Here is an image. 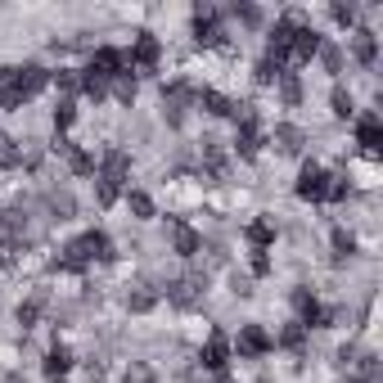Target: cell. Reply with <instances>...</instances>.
I'll list each match as a JSON object with an SVG mask.
<instances>
[{"instance_id":"obj_1","label":"cell","mask_w":383,"mask_h":383,"mask_svg":"<svg viewBox=\"0 0 383 383\" xmlns=\"http://www.w3.org/2000/svg\"><path fill=\"white\" fill-rule=\"evenodd\" d=\"M45 81H50V72L36 68V64L5 68V72H0V108H23V100H32Z\"/></svg>"},{"instance_id":"obj_2","label":"cell","mask_w":383,"mask_h":383,"mask_svg":"<svg viewBox=\"0 0 383 383\" xmlns=\"http://www.w3.org/2000/svg\"><path fill=\"white\" fill-rule=\"evenodd\" d=\"M86 72H95L100 81H113V77H122V72H127V55L113 50V45H100V50L91 55V68H86Z\"/></svg>"},{"instance_id":"obj_3","label":"cell","mask_w":383,"mask_h":383,"mask_svg":"<svg viewBox=\"0 0 383 383\" xmlns=\"http://www.w3.org/2000/svg\"><path fill=\"white\" fill-rule=\"evenodd\" d=\"M221 18H217V9H207V5H199L194 9V41L199 45H221Z\"/></svg>"},{"instance_id":"obj_4","label":"cell","mask_w":383,"mask_h":383,"mask_svg":"<svg viewBox=\"0 0 383 383\" xmlns=\"http://www.w3.org/2000/svg\"><path fill=\"white\" fill-rule=\"evenodd\" d=\"M325 190H329L325 167L307 163V167H302V176H298V199H311V203H320V199H325Z\"/></svg>"},{"instance_id":"obj_5","label":"cell","mask_w":383,"mask_h":383,"mask_svg":"<svg viewBox=\"0 0 383 383\" xmlns=\"http://www.w3.org/2000/svg\"><path fill=\"white\" fill-rule=\"evenodd\" d=\"M320 55V36L311 28H298L293 32V41H289V55L284 59H293V64H311V59Z\"/></svg>"},{"instance_id":"obj_6","label":"cell","mask_w":383,"mask_h":383,"mask_svg":"<svg viewBox=\"0 0 383 383\" xmlns=\"http://www.w3.org/2000/svg\"><path fill=\"white\" fill-rule=\"evenodd\" d=\"M234 348H239V356H266V352H270V333H266L262 325H244Z\"/></svg>"},{"instance_id":"obj_7","label":"cell","mask_w":383,"mask_h":383,"mask_svg":"<svg viewBox=\"0 0 383 383\" xmlns=\"http://www.w3.org/2000/svg\"><path fill=\"white\" fill-rule=\"evenodd\" d=\"M158 55H163V45H158L149 32H140V36H135V45H131V68H144V72H149V68L158 64Z\"/></svg>"},{"instance_id":"obj_8","label":"cell","mask_w":383,"mask_h":383,"mask_svg":"<svg viewBox=\"0 0 383 383\" xmlns=\"http://www.w3.org/2000/svg\"><path fill=\"white\" fill-rule=\"evenodd\" d=\"M81 253H86V262H108L113 257V239H108L104 230H91V234H81Z\"/></svg>"},{"instance_id":"obj_9","label":"cell","mask_w":383,"mask_h":383,"mask_svg":"<svg viewBox=\"0 0 383 383\" xmlns=\"http://www.w3.org/2000/svg\"><path fill=\"white\" fill-rule=\"evenodd\" d=\"M199 361H203L207 370H217V375H221V370H226V361H230V343H226V338H221V333H212V338H207V343H203V352H199Z\"/></svg>"},{"instance_id":"obj_10","label":"cell","mask_w":383,"mask_h":383,"mask_svg":"<svg viewBox=\"0 0 383 383\" xmlns=\"http://www.w3.org/2000/svg\"><path fill=\"white\" fill-rule=\"evenodd\" d=\"M356 144H361L365 154H379V149H383V127H379L375 113L361 118V127H356Z\"/></svg>"},{"instance_id":"obj_11","label":"cell","mask_w":383,"mask_h":383,"mask_svg":"<svg viewBox=\"0 0 383 383\" xmlns=\"http://www.w3.org/2000/svg\"><path fill=\"white\" fill-rule=\"evenodd\" d=\"M127 167H131V158L122 154V149H113L104 158V171H100V181H108V185H118L122 190V176H127Z\"/></svg>"},{"instance_id":"obj_12","label":"cell","mask_w":383,"mask_h":383,"mask_svg":"<svg viewBox=\"0 0 383 383\" xmlns=\"http://www.w3.org/2000/svg\"><path fill=\"white\" fill-rule=\"evenodd\" d=\"M203 108H207L212 118H239V104L226 100L221 91H203Z\"/></svg>"},{"instance_id":"obj_13","label":"cell","mask_w":383,"mask_h":383,"mask_svg":"<svg viewBox=\"0 0 383 383\" xmlns=\"http://www.w3.org/2000/svg\"><path fill=\"white\" fill-rule=\"evenodd\" d=\"M352 50H356V59H361V64H375V59H379V41H375V32H356L352 36Z\"/></svg>"},{"instance_id":"obj_14","label":"cell","mask_w":383,"mask_h":383,"mask_svg":"<svg viewBox=\"0 0 383 383\" xmlns=\"http://www.w3.org/2000/svg\"><path fill=\"white\" fill-rule=\"evenodd\" d=\"M72 370V352L68 348H55L50 356H45V379H64Z\"/></svg>"},{"instance_id":"obj_15","label":"cell","mask_w":383,"mask_h":383,"mask_svg":"<svg viewBox=\"0 0 383 383\" xmlns=\"http://www.w3.org/2000/svg\"><path fill=\"white\" fill-rule=\"evenodd\" d=\"M199 244H203V239H199L190 226H176V253H181V257H194V253H199Z\"/></svg>"},{"instance_id":"obj_16","label":"cell","mask_w":383,"mask_h":383,"mask_svg":"<svg viewBox=\"0 0 383 383\" xmlns=\"http://www.w3.org/2000/svg\"><path fill=\"white\" fill-rule=\"evenodd\" d=\"M270 239H275V230H270V226H266V221H253V226H248V244H253V248H257V253H262V248H266V244H270Z\"/></svg>"},{"instance_id":"obj_17","label":"cell","mask_w":383,"mask_h":383,"mask_svg":"<svg viewBox=\"0 0 383 383\" xmlns=\"http://www.w3.org/2000/svg\"><path fill=\"white\" fill-rule=\"evenodd\" d=\"M68 167L77 171V176H91V171H95V158L86 154V149H68Z\"/></svg>"},{"instance_id":"obj_18","label":"cell","mask_w":383,"mask_h":383,"mask_svg":"<svg viewBox=\"0 0 383 383\" xmlns=\"http://www.w3.org/2000/svg\"><path fill=\"white\" fill-rule=\"evenodd\" d=\"M127 203H131V212H135V217H154V199H149V194L131 190V194H127Z\"/></svg>"},{"instance_id":"obj_19","label":"cell","mask_w":383,"mask_h":383,"mask_svg":"<svg viewBox=\"0 0 383 383\" xmlns=\"http://www.w3.org/2000/svg\"><path fill=\"white\" fill-rule=\"evenodd\" d=\"M113 91H118V100H122V104H131V100H135V77H131V72L113 77Z\"/></svg>"},{"instance_id":"obj_20","label":"cell","mask_w":383,"mask_h":383,"mask_svg":"<svg viewBox=\"0 0 383 383\" xmlns=\"http://www.w3.org/2000/svg\"><path fill=\"white\" fill-rule=\"evenodd\" d=\"M81 91L91 95V100H104V95H108V81H100L95 72H86V77H81Z\"/></svg>"},{"instance_id":"obj_21","label":"cell","mask_w":383,"mask_h":383,"mask_svg":"<svg viewBox=\"0 0 383 383\" xmlns=\"http://www.w3.org/2000/svg\"><path fill=\"white\" fill-rule=\"evenodd\" d=\"M280 77H284V72H280V64H275V59H262V64H257V81H262V86L280 81Z\"/></svg>"},{"instance_id":"obj_22","label":"cell","mask_w":383,"mask_h":383,"mask_svg":"<svg viewBox=\"0 0 383 383\" xmlns=\"http://www.w3.org/2000/svg\"><path fill=\"white\" fill-rule=\"evenodd\" d=\"M72 118H77V108H72V100L55 104V127H59V131H64V127H72Z\"/></svg>"},{"instance_id":"obj_23","label":"cell","mask_w":383,"mask_h":383,"mask_svg":"<svg viewBox=\"0 0 383 383\" xmlns=\"http://www.w3.org/2000/svg\"><path fill=\"white\" fill-rule=\"evenodd\" d=\"M280 91H284V100H289V104H298V100H302V86H298V77H289V72L280 77Z\"/></svg>"},{"instance_id":"obj_24","label":"cell","mask_w":383,"mask_h":383,"mask_svg":"<svg viewBox=\"0 0 383 383\" xmlns=\"http://www.w3.org/2000/svg\"><path fill=\"white\" fill-rule=\"evenodd\" d=\"M333 113H338V118H352V95H348V91H333Z\"/></svg>"},{"instance_id":"obj_25","label":"cell","mask_w":383,"mask_h":383,"mask_svg":"<svg viewBox=\"0 0 383 383\" xmlns=\"http://www.w3.org/2000/svg\"><path fill=\"white\" fill-rule=\"evenodd\" d=\"M280 140H284L280 149H284V154H293V149H298V140H302V131H293V127H280Z\"/></svg>"},{"instance_id":"obj_26","label":"cell","mask_w":383,"mask_h":383,"mask_svg":"<svg viewBox=\"0 0 383 383\" xmlns=\"http://www.w3.org/2000/svg\"><path fill=\"white\" fill-rule=\"evenodd\" d=\"M302 333H307L302 325H289V329H284V338H280V343H284V348H302Z\"/></svg>"},{"instance_id":"obj_27","label":"cell","mask_w":383,"mask_h":383,"mask_svg":"<svg viewBox=\"0 0 383 383\" xmlns=\"http://www.w3.org/2000/svg\"><path fill=\"white\" fill-rule=\"evenodd\" d=\"M55 86H59V91H81V77H72V72H55Z\"/></svg>"},{"instance_id":"obj_28","label":"cell","mask_w":383,"mask_h":383,"mask_svg":"<svg viewBox=\"0 0 383 383\" xmlns=\"http://www.w3.org/2000/svg\"><path fill=\"white\" fill-rule=\"evenodd\" d=\"M333 248H338V257H348V253L356 248V244H352V234H348V230H338V234H333Z\"/></svg>"},{"instance_id":"obj_29","label":"cell","mask_w":383,"mask_h":383,"mask_svg":"<svg viewBox=\"0 0 383 383\" xmlns=\"http://www.w3.org/2000/svg\"><path fill=\"white\" fill-rule=\"evenodd\" d=\"M118 194H122V190H118V185H108V181H100V203H104V207H108V203H118Z\"/></svg>"},{"instance_id":"obj_30","label":"cell","mask_w":383,"mask_h":383,"mask_svg":"<svg viewBox=\"0 0 383 383\" xmlns=\"http://www.w3.org/2000/svg\"><path fill=\"white\" fill-rule=\"evenodd\" d=\"M36 311H41L36 302H23V307H18V325H32V320H36Z\"/></svg>"},{"instance_id":"obj_31","label":"cell","mask_w":383,"mask_h":383,"mask_svg":"<svg viewBox=\"0 0 383 383\" xmlns=\"http://www.w3.org/2000/svg\"><path fill=\"white\" fill-rule=\"evenodd\" d=\"M333 18H338V23H356V5H333Z\"/></svg>"},{"instance_id":"obj_32","label":"cell","mask_w":383,"mask_h":383,"mask_svg":"<svg viewBox=\"0 0 383 383\" xmlns=\"http://www.w3.org/2000/svg\"><path fill=\"white\" fill-rule=\"evenodd\" d=\"M149 307H154V293H135L131 298V311H149Z\"/></svg>"},{"instance_id":"obj_33","label":"cell","mask_w":383,"mask_h":383,"mask_svg":"<svg viewBox=\"0 0 383 383\" xmlns=\"http://www.w3.org/2000/svg\"><path fill=\"white\" fill-rule=\"evenodd\" d=\"M230 14H234V18H244V23H257V9H253V5H234Z\"/></svg>"},{"instance_id":"obj_34","label":"cell","mask_w":383,"mask_h":383,"mask_svg":"<svg viewBox=\"0 0 383 383\" xmlns=\"http://www.w3.org/2000/svg\"><path fill=\"white\" fill-rule=\"evenodd\" d=\"M266 270H270V262H266V253H257V257H253V275H266Z\"/></svg>"},{"instance_id":"obj_35","label":"cell","mask_w":383,"mask_h":383,"mask_svg":"<svg viewBox=\"0 0 383 383\" xmlns=\"http://www.w3.org/2000/svg\"><path fill=\"white\" fill-rule=\"evenodd\" d=\"M348 383H365V379H348Z\"/></svg>"}]
</instances>
